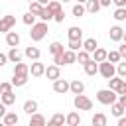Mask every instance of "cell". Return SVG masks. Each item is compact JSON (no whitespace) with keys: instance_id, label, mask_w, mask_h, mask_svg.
<instances>
[{"instance_id":"cell-1","label":"cell","mask_w":126,"mask_h":126,"mask_svg":"<svg viewBox=\"0 0 126 126\" xmlns=\"http://www.w3.org/2000/svg\"><path fill=\"white\" fill-rule=\"evenodd\" d=\"M32 30H30V37H32V41H41L45 35H47V32H49V28H47V22H33L32 26H30Z\"/></svg>"},{"instance_id":"cell-2","label":"cell","mask_w":126,"mask_h":126,"mask_svg":"<svg viewBox=\"0 0 126 126\" xmlns=\"http://www.w3.org/2000/svg\"><path fill=\"white\" fill-rule=\"evenodd\" d=\"M116 93L112 91V89H100V91H96V100L100 102V104H104V106H108V104H112L114 100H116Z\"/></svg>"},{"instance_id":"cell-3","label":"cell","mask_w":126,"mask_h":126,"mask_svg":"<svg viewBox=\"0 0 126 126\" xmlns=\"http://www.w3.org/2000/svg\"><path fill=\"white\" fill-rule=\"evenodd\" d=\"M106 81H108V89H112L116 94H126V81H124L122 77L112 75V77L106 79Z\"/></svg>"},{"instance_id":"cell-4","label":"cell","mask_w":126,"mask_h":126,"mask_svg":"<svg viewBox=\"0 0 126 126\" xmlns=\"http://www.w3.org/2000/svg\"><path fill=\"white\" fill-rule=\"evenodd\" d=\"M73 104H75L77 110H91V108H93V100H91L89 96H85L83 93H81V94H75Z\"/></svg>"},{"instance_id":"cell-5","label":"cell","mask_w":126,"mask_h":126,"mask_svg":"<svg viewBox=\"0 0 126 126\" xmlns=\"http://www.w3.org/2000/svg\"><path fill=\"white\" fill-rule=\"evenodd\" d=\"M98 73L104 77V79H110L112 75H116V69H114V63H110V61H100L98 63Z\"/></svg>"},{"instance_id":"cell-6","label":"cell","mask_w":126,"mask_h":126,"mask_svg":"<svg viewBox=\"0 0 126 126\" xmlns=\"http://www.w3.org/2000/svg\"><path fill=\"white\" fill-rule=\"evenodd\" d=\"M14 26H16V16H12V14L0 16V32H2V33L10 32V30H12Z\"/></svg>"},{"instance_id":"cell-7","label":"cell","mask_w":126,"mask_h":126,"mask_svg":"<svg viewBox=\"0 0 126 126\" xmlns=\"http://www.w3.org/2000/svg\"><path fill=\"white\" fill-rule=\"evenodd\" d=\"M53 93H57V94H65V93H69V81H65V79H55L53 81Z\"/></svg>"},{"instance_id":"cell-8","label":"cell","mask_w":126,"mask_h":126,"mask_svg":"<svg viewBox=\"0 0 126 126\" xmlns=\"http://www.w3.org/2000/svg\"><path fill=\"white\" fill-rule=\"evenodd\" d=\"M43 71H45V65H43L39 59L32 61V65H30V75H32V77H41Z\"/></svg>"},{"instance_id":"cell-9","label":"cell","mask_w":126,"mask_h":126,"mask_svg":"<svg viewBox=\"0 0 126 126\" xmlns=\"http://www.w3.org/2000/svg\"><path fill=\"white\" fill-rule=\"evenodd\" d=\"M43 75L49 79V81H55V79H59L61 77V69H59V65H49V67H45V71H43Z\"/></svg>"},{"instance_id":"cell-10","label":"cell","mask_w":126,"mask_h":126,"mask_svg":"<svg viewBox=\"0 0 126 126\" xmlns=\"http://www.w3.org/2000/svg\"><path fill=\"white\" fill-rule=\"evenodd\" d=\"M6 45H8V47H18V45H20V33L14 32V30L6 32Z\"/></svg>"},{"instance_id":"cell-11","label":"cell","mask_w":126,"mask_h":126,"mask_svg":"<svg viewBox=\"0 0 126 126\" xmlns=\"http://www.w3.org/2000/svg\"><path fill=\"white\" fill-rule=\"evenodd\" d=\"M69 93H71V94H81V93H85V83L79 81V79L69 81Z\"/></svg>"},{"instance_id":"cell-12","label":"cell","mask_w":126,"mask_h":126,"mask_svg":"<svg viewBox=\"0 0 126 126\" xmlns=\"http://www.w3.org/2000/svg\"><path fill=\"white\" fill-rule=\"evenodd\" d=\"M37 108H39V104H37V100H33V98H28L26 102H24V106H22V110L30 116V114H33V112H37Z\"/></svg>"},{"instance_id":"cell-13","label":"cell","mask_w":126,"mask_h":126,"mask_svg":"<svg viewBox=\"0 0 126 126\" xmlns=\"http://www.w3.org/2000/svg\"><path fill=\"white\" fill-rule=\"evenodd\" d=\"M6 57H8V61H10V63H18V61H22L24 53H22L18 47H10V51L6 53Z\"/></svg>"},{"instance_id":"cell-14","label":"cell","mask_w":126,"mask_h":126,"mask_svg":"<svg viewBox=\"0 0 126 126\" xmlns=\"http://www.w3.org/2000/svg\"><path fill=\"white\" fill-rule=\"evenodd\" d=\"M61 59H63V65H73V63H75V59H77V51L63 49V53H61Z\"/></svg>"},{"instance_id":"cell-15","label":"cell","mask_w":126,"mask_h":126,"mask_svg":"<svg viewBox=\"0 0 126 126\" xmlns=\"http://www.w3.org/2000/svg\"><path fill=\"white\" fill-rule=\"evenodd\" d=\"M83 69H85V73H87L89 77H94V75L98 73V63H96V61H93V59H89V61L83 65Z\"/></svg>"},{"instance_id":"cell-16","label":"cell","mask_w":126,"mask_h":126,"mask_svg":"<svg viewBox=\"0 0 126 126\" xmlns=\"http://www.w3.org/2000/svg\"><path fill=\"white\" fill-rule=\"evenodd\" d=\"M45 122H47V118L43 114H39V112L30 114V126H45Z\"/></svg>"},{"instance_id":"cell-17","label":"cell","mask_w":126,"mask_h":126,"mask_svg":"<svg viewBox=\"0 0 126 126\" xmlns=\"http://www.w3.org/2000/svg\"><path fill=\"white\" fill-rule=\"evenodd\" d=\"M2 122H4L6 126H14V124L20 122V116H18L16 112H8V110H6V114L2 116Z\"/></svg>"},{"instance_id":"cell-18","label":"cell","mask_w":126,"mask_h":126,"mask_svg":"<svg viewBox=\"0 0 126 126\" xmlns=\"http://www.w3.org/2000/svg\"><path fill=\"white\" fill-rule=\"evenodd\" d=\"M110 39L112 41H122L124 39V30L120 26H112L110 28Z\"/></svg>"},{"instance_id":"cell-19","label":"cell","mask_w":126,"mask_h":126,"mask_svg":"<svg viewBox=\"0 0 126 126\" xmlns=\"http://www.w3.org/2000/svg\"><path fill=\"white\" fill-rule=\"evenodd\" d=\"M14 75H30V65L24 61L14 63Z\"/></svg>"},{"instance_id":"cell-20","label":"cell","mask_w":126,"mask_h":126,"mask_svg":"<svg viewBox=\"0 0 126 126\" xmlns=\"http://www.w3.org/2000/svg\"><path fill=\"white\" fill-rule=\"evenodd\" d=\"M108 106H110L112 116H116V118H118V116H122V114L126 112V106H124V104H120L118 100H114V102H112V104H108Z\"/></svg>"},{"instance_id":"cell-21","label":"cell","mask_w":126,"mask_h":126,"mask_svg":"<svg viewBox=\"0 0 126 126\" xmlns=\"http://www.w3.org/2000/svg\"><path fill=\"white\" fill-rule=\"evenodd\" d=\"M100 8H102V6H100L98 0H87V2H85V12H89V14H96Z\"/></svg>"},{"instance_id":"cell-22","label":"cell","mask_w":126,"mask_h":126,"mask_svg":"<svg viewBox=\"0 0 126 126\" xmlns=\"http://www.w3.org/2000/svg\"><path fill=\"white\" fill-rule=\"evenodd\" d=\"M24 55H26L28 59H32V61H35V59H39V57H41V51H39L37 47H33V45H30V47H26V51H24Z\"/></svg>"},{"instance_id":"cell-23","label":"cell","mask_w":126,"mask_h":126,"mask_svg":"<svg viewBox=\"0 0 126 126\" xmlns=\"http://www.w3.org/2000/svg\"><path fill=\"white\" fill-rule=\"evenodd\" d=\"M28 79H30V75H14L10 83H12V87L20 89V87H24V85L28 83Z\"/></svg>"},{"instance_id":"cell-24","label":"cell","mask_w":126,"mask_h":126,"mask_svg":"<svg viewBox=\"0 0 126 126\" xmlns=\"http://www.w3.org/2000/svg\"><path fill=\"white\" fill-rule=\"evenodd\" d=\"M0 102L6 104V106H12V104L16 102V94H14V91H10V93H2V94H0Z\"/></svg>"},{"instance_id":"cell-25","label":"cell","mask_w":126,"mask_h":126,"mask_svg":"<svg viewBox=\"0 0 126 126\" xmlns=\"http://www.w3.org/2000/svg\"><path fill=\"white\" fill-rule=\"evenodd\" d=\"M65 124H67V126H79V124H81L79 112H69V114L65 116Z\"/></svg>"},{"instance_id":"cell-26","label":"cell","mask_w":126,"mask_h":126,"mask_svg":"<svg viewBox=\"0 0 126 126\" xmlns=\"http://www.w3.org/2000/svg\"><path fill=\"white\" fill-rule=\"evenodd\" d=\"M67 35H69V39H83V30L79 26H71L67 30Z\"/></svg>"},{"instance_id":"cell-27","label":"cell","mask_w":126,"mask_h":126,"mask_svg":"<svg viewBox=\"0 0 126 126\" xmlns=\"http://www.w3.org/2000/svg\"><path fill=\"white\" fill-rule=\"evenodd\" d=\"M96 47H98V41H96L94 37H87V39L83 41V49H85V51H89V53H93Z\"/></svg>"},{"instance_id":"cell-28","label":"cell","mask_w":126,"mask_h":126,"mask_svg":"<svg viewBox=\"0 0 126 126\" xmlns=\"http://www.w3.org/2000/svg\"><path fill=\"white\" fill-rule=\"evenodd\" d=\"M91 59H93V61H96V63L104 61V59H106V49H102V47H96V49L91 53Z\"/></svg>"},{"instance_id":"cell-29","label":"cell","mask_w":126,"mask_h":126,"mask_svg":"<svg viewBox=\"0 0 126 126\" xmlns=\"http://www.w3.org/2000/svg\"><path fill=\"white\" fill-rule=\"evenodd\" d=\"M93 126H106L108 124V118H106V114H102V112H96L94 116H93Z\"/></svg>"},{"instance_id":"cell-30","label":"cell","mask_w":126,"mask_h":126,"mask_svg":"<svg viewBox=\"0 0 126 126\" xmlns=\"http://www.w3.org/2000/svg\"><path fill=\"white\" fill-rule=\"evenodd\" d=\"M37 18H39L41 22H51V20H53V14H51V10H49L47 6H43V8L39 10V14H37Z\"/></svg>"},{"instance_id":"cell-31","label":"cell","mask_w":126,"mask_h":126,"mask_svg":"<svg viewBox=\"0 0 126 126\" xmlns=\"http://www.w3.org/2000/svg\"><path fill=\"white\" fill-rule=\"evenodd\" d=\"M89 59H91V53H89V51H85V49L81 47V49L77 51V59H75V63H81V65H85Z\"/></svg>"},{"instance_id":"cell-32","label":"cell","mask_w":126,"mask_h":126,"mask_svg":"<svg viewBox=\"0 0 126 126\" xmlns=\"http://www.w3.org/2000/svg\"><path fill=\"white\" fill-rule=\"evenodd\" d=\"M63 122H65V116L57 112V114H53V116H51V118H49L45 124H47V126H61Z\"/></svg>"},{"instance_id":"cell-33","label":"cell","mask_w":126,"mask_h":126,"mask_svg":"<svg viewBox=\"0 0 126 126\" xmlns=\"http://www.w3.org/2000/svg\"><path fill=\"white\" fill-rule=\"evenodd\" d=\"M71 14L75 16V18H81V16H85V4H81V2H77L73 8H71Z\"/></svg>"},{"instance_id":"cell-34","label":"cell","mask_w":126,"mask_h":126,"mask_svg":"<svg viewBox=\"0 0 126 126\" xmlns=\"http://www.w3.org/2000/svg\"><path fill=\"white\" fill-rule=\"evenodd\" d=\"M63 49H65V47H63L61 41H53V43L49 45V53H51V55H59V53H63Z\"/></svg>"},{"instance_id":"cell-35","label":"cell","mask_w":126,"mask_h":126,"mask_svg":"<svg viewBox=\"0 0 126 126\" xmlns=\"http://www.w3.org/2000/svg\"><path fill=\"white\" fill-rule=\"evenodd\" d=\"M112 18H114L116 22H124V20H126V6H124V8H116L114 14H112Z\"/></svg>"},{"instance_id":"cell-36","label":"cell","mask_w":126,"mask_h":126,"mask_svg":"<svg viewBox=\"0 0 126 126\" xmlns=\"http://www.w3.org/2000/svg\"><path fill=\"white\" fill-rule=\"evenodd\" d=\"M114 69H116V75H118V77L126 79V63H124L122 59H120V61H118V63L114 65Z\"/></svg>"},{"instance_id":"cell-37","label":"cell","mask_w":126,"mask_h":126,"mask_svg":"<svg viewBox=\"0 0 126 126\" xmlns=\"http://www.w3.org/2000/svg\"><path fill=\"white\" fill-rule=\"evenodd\" d=\"M45 6H47V8L51 10V14H55V12L63 10V8H61V2H59V0H49V2L45 4Z\"/></svg>"},{"instance_id":"cell-38","label":"cell","mask_w":126,"mask_h":126,"mask_svg":"<svg viewBox=\"0 0 126 126\" xmlns=\"http://www.w3.org/2000/svg\"><path fill=\"white\" fill-rule=\"evenodd\" d=\"M41 8H43V6H41L39 2L32 0V2H30V8H28V12H32V14H33V16L37 18V14H39V10H41Z\"/></svg>"},{"instance_id":"cell-39","label":"cell","mask_w":126,"mask_h":126,"mask_svg":"<svg viewBox=\"0 0 126 126\" xmlns=\"http://www.w3.org/2000/svg\"><path fill=\"white\" fill-rule=\"evenodd\" d=\"M81 47H83V39H69L67 49H71V51H79Z\"/></svg>"},{"instance_id":"cell-40","label":"cell","mask_w":126,"mask_h":126,"mask_svg":"<svg viewBox=\"0 0 126 126\" xmlns=\"http://www.w3.org/2000/svg\"><path fill=\"white\" fill-rule=\"evenodd\" d=\"M120 59H122V57H120V53H118V51H106V61H110V63H114V65H116Z\"/></svg>"},{"instance_id":"cell-41","label":"cell","mask_w":126,"mask_h":126,"mask_svg":"<svg viewBox=\"0 0 126 126\" xmlns=\"http://www.w3.org/2000/svg\"><path fill=\"white\" fill-rule=\"evenodd\" d=\"M22 22H24V24H26V26H32V24H33V22H35V16H33V14H32V12H26V14H24V16H22Z\"/></svg>"},{"instance_id":"cell-42","label":"cell","mask_w":126,"mask_h":126,"mask_svg":"<svg viewBox=\"0 0 126 126\" xmlns=\"http://www.w3.org/2000/svg\"><path fill=\"white\" fill-rule=\"evenodd\" d=\"M14 87H12V83H6V81H0V94L2 93H10Z\"/></svg>"},{"instance_id":"cell-43","label":"cell","mask_w":126,"mask_h":126,"mask_svg":"<svg viewBox=\"0 0 126 126\" xmlns=\"http://www.w3.org/2000/svg\"><path fill=\"white\" fill-rule=\"evenodd\" d=\"M53 20H55L57 24H61V22L65 20V12H63V10H59V12H55V14H53Z\"/></svg>"},{"instance_id":"cell-44","label":"cell","mask_w":126,"mask_h":126,"mask_svg":"<svg viewBox=\"0 0 126 126\" xmlns=\"http://www.w3.org/2000/svg\"><path fill=\"white\" fill-rule=\"evenodd\" d=\"M116 51H118V53H120V57H122V59H124V57H126V43H120V45H118V49H116Z\"/></svg>"},{"instance_id":"cell-45","label":"cell","mask_w":126,"mask_h":126,"mask_svg":"<svg viewBox=\"0 0 126 126\" xmlns=\"http://www.w3.org/2000/svg\"><path fill=\"white\" fill-rule=\"evenodd\" d=\"M110 2H112L116 8H124V6H126V0H110Z\"/></svg>"},{"instance_id":"cell-46","label":"cell","mask_w":126,"mask_h":126,"mask_svg":"<svg viewBox=\"0 0 126 126\" xmlns=\"http://www.w3.org/2000/svg\"><path fill=\"white\" fill-rule=\"evenodd\" d=\"M8 63V57H6V53H0V67H4Z\"/></svg>"},{"instance_id":"cell-47","label":"cell","mask_w":126,"mask_h":126,"mask_svg":"<svg viewBox=\"0 0 126 126\" xmlns=\"http://www.w3.org/2000/svg\"><path fill=\"white\" fill-rule=\"evenodd\" d=\"M118 126H126V118H124V114L118 116Z\"/></svg>"},{"instance_id":"cell-48","label":"cell","mask_w":126,"mask_h":126,"mask_svg":"<svg viewBox=\"0 0 126 126\" xmlns=\"http://www.w3.org/2000/svg\"><path fill=\"white\" fill-rule=\"evenodd\" d=\"M4 114H6V104H2V102H0V118H2Z\"/></svg>"},{"instance_id":"cell-49","label":"cell","mask_w":126,"mask_h":126,"mask_svg":"<svg viewBox=\"0 0 126 126\" xmlns=\"http://www.w3.org/2000/svg\"><path fill=\"white\" fill-rule=\"evenodd\" d=\"M98 2H100L102 8H104V6H110V0H98Z\"/></svg>"},{"instance_id":"cell-50","label":"cell","mask_w":126,"mask_h":126,"mask_svg":"<svg viewBox=\"0 0 126 126\" xmlns=\"http://www.w3.org/2000/svg\"><path fill=\"white\" fill-rule=\"evenodd\" d=\"M35 2H39V4H41V6H45V4H47V2H49V0H35Z\"/></svg>"},{"instance_id":"cell-51","label":"cell","mask_w":126,"mask_h":126,"mask_svg":"<svg viewBox=\"0 0 126 126\" xmlns=\"http://www.w3.org/2000/svg\"><path fill=\"white\" fill-rule=\"evenodd\" d=\"M77 2H81V4H85V2H87V0H77Z\"/></svg>"},{"instance_id":"cell-52","label":"cell","mask_w":126,"mask_h":126,"mask_svg":"<svg viewBox=\"0 0 126 126\" xmlns=\"http://www.w3.org/2000/svg\"><path fill=\"white\" fill-rule=\"evenodd\" d=\"M61 2H73V0H61Z\"/></svg>"},{"instance_id":"cell-53","label":"cell","mask_w":126,"mask_h":126,"mask_svg":"<svg viewBox=\"0 0 126 126\" xmlns=\"http://www.w3.org/2000/svg\"><path fill=\"white\" fill-rule=\"evenodd\" d=\"M0 12H2V4H0Z\"/></svg>"}]
</instances>
